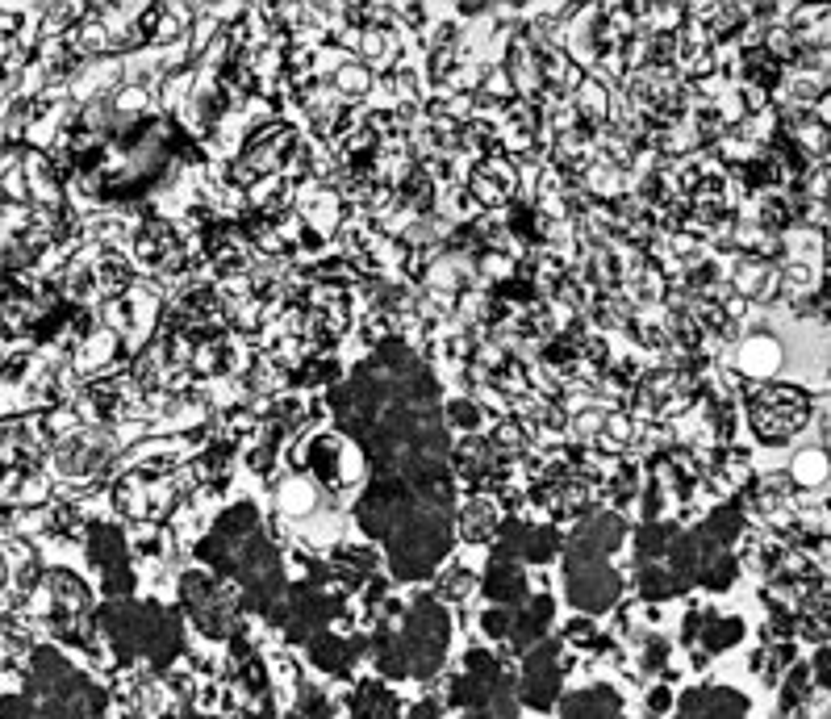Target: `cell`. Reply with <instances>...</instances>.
I'll list each match as a JSON object with an SVG mask.
<instances>
[{
    "label": "cell",
    "mask_w": 831,
    "mask_h": 719,
    "mask_svg": "<svg viewBox=\"0 0 831 719\" xmlns=\"http://www.w3.org/2000/svg\"><path fill=\"white\" fill-rule=\"evenodd\" d=\"M560 719H623V715H619V703H614L610 690H581L568 699Z\"/></svg>",
    "instance_id": "1"
},
{
    "label": "cell",
    "mask_w": 831,
    "mask_h": 719,
    "mask_svg": "<svg viewBox=\"0 0 831 719\" xmlns=\"http://www.w3.org/2000/svg\"><path fill=\"white\" fill-rule=\"evenodd\" d=\"M435 715H439V707H435V703H422V707H414V711H410V719H435Z\"/></svg>",
    "instance_id": "2"
}]
</instances>
